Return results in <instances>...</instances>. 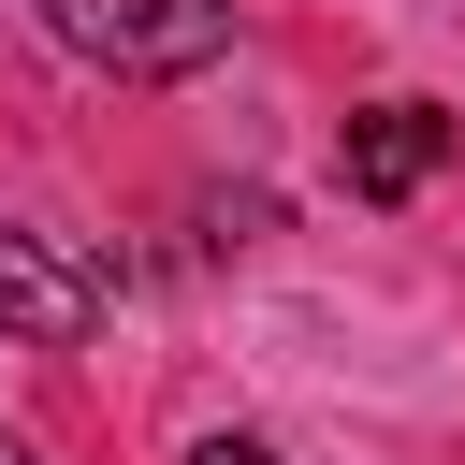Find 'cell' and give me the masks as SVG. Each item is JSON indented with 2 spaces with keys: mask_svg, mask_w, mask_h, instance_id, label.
Listing matches in <instances>:
<instances>
[{
  "mask_svg": "<svg viewBox=\"0 0 465 465\" xmlns=\"http://www.w3.org/2000/svg\"><path fill=\"white\" fill-rule=\"evenodd\" d=\"M44 15H58V44H87V58H116V73H189V58L232 44L218 0H44Z\"/></svg>",
  "mask_w": 465,
  "mask_h": 465,
  "instance_id": "obj_1",
  "label": "cell"
},
{
  "mask_svg": "<svg viewBox=\"0 0 465 465\" xmlns=\"http://www.w3.org/2000/svg\"><path fill=\"white\" fill-rule=\"evenodd\" d=\"M87 320H102L87 262H58L44 232H0V334H29V349H73Z\"/></svg>",
  "mask_w": 465,
  "mask_h": 465,
  "instance_id": "obj_2",
  "label": "cell"
},
{
  "mask_svg": "<svg viewBox=\"0 0 465 465\" xmlns=\"http://www.w3.org/2000/svg\"><path fill=\"white\" fill-rule=\"evenodd\" d=\"M436 160H450V116H436V102H363V116H349V189H363V203H407Z\"/></svg>",
  "mask_w": 465,
  "mask_h": 465,
  "instance_id": "obj_3",
  "label": "cell"
},
{
  "mask_svg": "<svg viewBox=\"0 0 465 465\" xmlns=\"http://www.w3.org/2000/svg\"><path fill=\"white\" fill-rule=\"evenodd\" d=\"M189 465H276V450H262V436H203Z\"/></svg>",
  "mask_w": 465,
  "mask_h": 465,
  "instance_id": "obj_4",
  "label": "cell"
},
{
  "mask_svg": "<svg viewBox=\"0 0 465 465\" xmlns=\"http://www.w3.org/2000/svg\"><path fill=\"white\" fill-rule=\"evenodd\" d=\"M0 465H44V450H29V436H0Z\"/></svg>",
  "mask_w": 465,
  "mask_h": 465,
  "instance_id": "obj_5",
  "label": "cell"
}]
</instances>
